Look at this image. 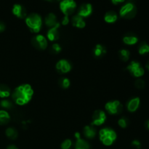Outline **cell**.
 <instances>
[{
    "mask_svg": "<svg viewBox=\"0 0 149 149\" xmlns=\"http://www.w3.org/2000/svg\"><path fill=\"white\" fill-rule=\"evenodd\" d=\"M84 137L88 139H93L97 135V130L93 125H87L83 129Z\"/></svg>",
    "mask_w": 149,
    "mask_h": 149,
    "instance_id": "9a60e30c",
    "label": "cell"
},
{
    "mask_svg": "<svg viewBox=\"0 0 149 149\" xmlns=\"http://www.w3.org/2000/svg\"><path fill=\"white\" fill-rule=\"evenodd\" d=\"M111 2L113 3V4L116 5V4H122V3L125 2V0H111Z\"/></svg>",
    "mask_w": 149,
    "mask_h": 149,
    "instance_id": "e575fe53",
    "label": "cell"
},
{
    "mask_svg": "<svg viewBox=\"0 0 149 149\" xmlns=\"http://www.w3.org/2000/svg\"><path fill=\"white\" fill-rule=\"evenodd\" d=\"M138 52L140 55H143L149 52V45L146 42H142L138 47Z\"/></svg>",
    "mask_w": 149,
    "mask_h": 149,
    "instance_id": "4316f807",
    "label": "cell"
},
{
    "mask_svg": "<svg viewBox=\"0 0 149 149\" xmlns=\"http://www.w3.org/2000/svg\"><path fill=\"white\" fill-rule=\"evenodd\" d=\"M137 14V8L132 2H127L121 7L119 10V15L125 19H132Z\"/></svg>",
    "mask_w": 149,
    "mask_h": 149,
    "instance_id": "277c9868",
    "label": "cell"
},
{
    "mask_svg": "<svg viewBox=\"0 0 149 149\" xmlns=\"http://www.w3.org/2000/svg\"><path fill=\"white\" fill-rule=\"evenodd\" d=\"M7 149H18L17 146H15V145H9L7 147Z\"/></svg>",
    "mask_w": 149,
    "mask_h": 149,
    "instance_id": "8d00e7d4",
    "label": "cell"
},
{
    "mask_svg": "<svg viewBox=\"0 0 149 149\" xmlns=\"http://www.w3.org/2000/svg\"><path fill=\"white\" fill-rule=\"evenodd\" d=\"M107 119L106 113L103 111L98 109L93 113L92 116V123L93 126H101L106 122Z\"/></svg>",
    "mask_w": 149,
    "mask_h": 149,
    "instance_id": "9c48e42d",
    "label": "cell"
},
{
    "mask_svg": "<svg viewBox=\"0 0 149 149\" xmlns=\"http://www.w3.org/2000/svg\"><path fill=\"white\" fill-rule=\"evenodd\" d=\"M146 68H148V71H149V61H148V63H147V64H146Z\"/></svg>",
    "mask_w": 149,
    "mask_h": 149,
    "instance_id": "ab89813d",
    "label": "cell"
},
{
    "mask_svg": "<svg viewBox=\"0 0 149 149\" xmlns=\"http://www.w3.org/2000/svg\"><path fill=\"white\" fill-rule=\"evenodd\" d=\"M60 26H55V27H52L49 29V30L47 32V39L49 40L50 42H55L59 39L60 33L58 29H59Z\"/></svg>",
    "mask_w": 149,
    "mask_h": 149,
    "instance_id": "5bb4252c",
    "label": "cell"
},
{
    "mask_svg": "<svg viewBox=\"0 0 149 149\" xmlns=\"http://www.w3.org/2000/svg\"><path fill=\"white\" fill-rule=\"evenodd\" d=\"M45 1H52V0H45Z\"/></svg>",
    "mask_w": 149,
    "mask_h": 149,
    "instance_id": "60d3db41",
    "label": "cell"
},
{
    "mask_svg": "<svg viewBox=\"0 0 149 149\" xmlns=\"http://www.w3.org/2000/svg\"><path fill=\"white\" fill-rule=\"evenodd\" d=\"M55 68L59 73L63 74L70 72L72 69V65L68 61L65 59H61L57 62Z\"/></svg>",
    "mask_w": 149,
    "mask_h": 149,
    "instance_id": "30bf717a",
    "label": "cell"
},
{
    "mask_svg": "<svg viewBox=\"0 0 149 149\" xmlns=\"http://www.w3.org/2000/svg\"><path fill=\"white\" fill-rule=\"evenodd\" d=\"M138 42V38L134 34H127L123 37V42L127 45H135Z\"/></svg>",
    "mask_w": 149,
    "mask_h": 149,
    "instance_id": "ffe728a7",
    "label": "cell"
},
{
    "mask_svg": "<svg viewBox=\"0 0 149 149\" xmlns=\"http://www.w3.org/2000/svg\"><path fill=\"white\" fill-rule=\"evenodd\" d=\"M26 26L32 33H37L42 27V18L37 13H31L25 18Z\"/></svg>",
    "mask_w": 149,
    "mask_h": 149,
    "instance_id": "7a4b0ae2",
    "label": "cell"
},
{
    "mask_svg": "<svg viewBox=\"0 0 149 149\" xmlns=\"http://www.w3.org/2000/svg\"><path fill=\"white\" fill-rule=\"evenodd\" d=\"M130 52L128 49H122L119 51V57L123 62H127L130 59Z\"/></svg>",
    "mask_w": 149,
    "mask_h": 149,
    "instance_id": "d4e9b609",
    "label": "cell"
},
{
    "mask_svg": "<svg viewBox=\"0 0 149 149\" xmlns=\"http://www.w3.org/2000/svg\"><path fill=\"white\" fill-rule=\"evenodd\" d=\"M118 19V15L114 11H109L105 14L104 20L107 23H114Z\"/></svg>",
    "mask_w": 149,
    "mask_h": 149,
    "instance_id": "d6986e66",
    "label": "cell"
},
{
    "mask_svg": "<svg viewBox=\"0 0 149 149\" xmlns=\"http://www.w3.org/2000/svg\"><path fill=\"white\" fill-rule=\"evenodd\" d=\"M10 121V116L5 110H0V125H5Z\"/></svg>",
    "mask_w": 149,
    "mask_h": 149,
    "instance_id": "603a6c76",
    "label": "cell"
},
{
    "mask_svg": "<svg viewBox=\"0 0 149 149\" xmlns=\"http://www.w3.org/2000/svg\"><path fill=\"white\" fill-rule=\"evenodd\" d=\"M145 81H143V79H138L135 81V86L136 88L139 89V90H142L145 87Z\"/></svg>",
    "mask_w": 149,
    "mask_h": 149,
    "instance_id": "1f68e13d",
    "label": "cell"
},
{
    "mask_svg": "<svg viewBox=\"0 0 149 149\" xmlns=\"http://www.w3.org/2000/svg\"><path fill=\"white\" fill-rule=\"evenodd\" d=\"M0 106L4 109H12L13 108V103L7 99H3L0 101Z\"/></svg>",
    "mask_w": 149,
    "mask_h": 149,
    "instance_id": "83f0119b",
    "label": "cell"
},
{
    "mask_svg": "<svg viewBox=\"0 0 149 149\" xmlns=\"http://www.w3.org/2000/svg\"><path fill=\"white\" fill-rule=\"evenodd\" d=\"M13 14L15 16L20 19L26 18L27 17V11L26 9L23 7V5L20 4H15L13 5V9H12Z\"/></svg>",
    "mask_w": 149,
    "mask_h": 149,
    "instance_id": "7c38bea8",
    "label": "cell"
},
{
    "mask_svg": "<svg viewBox=\"0 0 149 149\" xmlns=\"http://www.w3.org/2000/svg\"><path fill=\"white\" fill-rule=\"evenodd\" d=\"M146 127L149 130V119L148 121H146Z\"/></svg>",
    "mask_w": 149,
    "mask_h": 149,
    "instance_id": "f35d334b",
    "label": "cell"
},
{
    "mask_svg": "<svg viewBox=\"0 0 149 149\" xmlns=\"http://www.w3.org/2000/svg\"><path fill=\"white\" fill-rule=\"evenodd\" d=\"M106 52H107V50H106V48L104 45L97 44L95 46L94 49H93V55L96 58H103L106 54Z\"/></svg>",
    "mask_w": 149,
    "mask_h": 149,
    "instance_id": "2e32d148",
    "label": "cell"
},
{
    "mask_svg": "<svg viewBox=\"0 0 149 149\" xmlns=\"http://www.w3.org/2000/svg\"><path fill=\"white\" fill-rule=\"evenodd\" d=\"M73 145V142L71 139H65L63 142L61 143V149H70Z\"/></svg>",
    "mask_w": 149,
    "mask_h": 149,
    "instance_id": "f546056e",
    "label": "cell"
},
{
    "mask_svg": "<svg viewBox=\"0 0 149 149\" xmlns=\"http://www.w3.org/2000/svg\"><path fill=\"white\" fill-rule=\"evenodd\" d=\"M140 98L138 97L130 99L127 103V109L130 112H135L140 106Z\"/></svg>",
    "mask_w": 149,
    "mask_h": 149,
    "instance_id": "ac0fdd59",
    "label": "cell"
},
{
    "mask_svg": "<svg viewBox=\"0 0 149 149\" xmlns=\"http://www.w3.org/2000/svg\"><path fill=\"white\" fill-rule=\"evenodd\" d=\"M58 1H62V0H58Z\"/></svg>",
    "mask_w": 149,
    "mask_h": 149,
    "instance_id": "b9f144b4",
    "label": "cell"
},
{
    "mask_svg": "<svg viewBox=\"0 0 149 149\" xmlns=\"http://www.w3.org/2000/svg\"><path fill=\"white\" fill-rule=\"evenodd\" d=\"M59 7L64 15L69 16L74 13L77 5L74 0H62L60 1Z\"/></svg>",
    "mask_w": 149,
    "mask_h": 149,
    "instance_id": "5b68a950",
    "label": "cell"
},
{
    "mask_svg": "<svg viewBox=\"0 0 149 149\" xmlns=\"http://www.w3.org/2000/svg\"><path fill=\"white\" fill-rule=\"evenodd\" d=\"M45 23L48 28L55 27L60 26V23L57 20V17L54 13H49L45 18Z\"/></svg>",
    "mask_w": 149,
    "mask_h": 149,
    "instance_id": "4fadbf2b",
    "label": "cell"
},
{
    "mask_svg": "<svg viewBox=\"0 0 149 149\" xmlns=\"http://www.w3.org/2000/svg\"><path fill=\"white\" fill-rule=\"evenodd\" d=\"M62 50V47H61V45L58 43H55L52 45L51 47V51H52L53 53L55 54H58L61 52Z\"/></svg>",
    "mask_w": 149,
    "mask_h": 149,
    "instance_id": "4dcf8cb0",
    "label": "cell"
},
{
    "mask_svg": "<svg viewBox=\"0 0 149 149\" xmlns=\"http://www.w3.org/2000/svg\"><path fill=\"white\" fill-rule=\"evenodd\" d=\"M11 95V90L7 85L4 84H0V97L1 98H7Z\"/></svg>",
    "mask_w": 149,
    "mask_h": 149,
    "instance_id": "44dd1931",
    "label": "cell"
},
{
    "mask_svg": "<svg viewBox=\"0 0 149 149\" xmlns=\"http://www.w3.org/2000/svg\"><path fill=\"white\" fill-rule=\"evenodd\" d=\"M132 146L137 149L141 148V142H140L139 141H138V140H134V141L132 142Z\"/></svg>",
    "mask_w": 149,
    "mask_h": 149,
    "instance_id": "d6a6232c",
    "label": "cell"
},
{
    "mask_svg": "<svg viewBox=\"0 0 149 149\" xmlns=\"http://www.w3.org/2000/svg\"><path fill=\"white\" fill-rule=\"evenodd\" d=\"M31 44L36 49L39 50H44L47 47V39L42 34L35 35L31 39Z\"/></svg>",
    "mask_w": 149,
    "mask_h": 149,
    "instance_id": "ba28073f",
    "label": "cell"
},
{
    "mask_svg": "<svg viewBox=\"0 0 149 149\" xmlns=\"http://www.w3.org/2000/svg\"><path fill=\"white\" fill-rule=\"evenodd\" d=\"M93 5L91 4L84 3V4H82L79 7L77 15L84 18V17H87L91 15L92 13H93Z\"/></svg>",
    "mask_w": 149,
    "mask_h": 149,
    "instance_id": "8fae6325",
    "label": "cell"
},
{
    "mask_svg": "<svg viewBox=\"0 0 149 149\" xmlns=\"http://www.w3.org/2000/svg\"><path fill=\"white\" fill-rule=\"evenodd\" d=\"M90 145L87 141L81 138L77 139L75 143V149H90Z\"/></svg>",
    "mask_w": 149,
    "mask_h": 149,
    "instance_id": "7402d4cb",
    "label": "cell"
},
{
    "mask_svg": "<svg viewBox=\"0 0 149 149\" xmlns=\"http://www.w3.org/2000/svg\"><path fill=\"white\" fill-rule=\"evenodd\" d=\"M70 19L68 17V16L64 15V17L62 18V20H61V23H62L63 26H67V25L69 23Z\"/></svg>",
    "mask_w": 149,
    "mask_h": 149,
    "instance_id": "836d02e7",
    "label": "cell"
},
{
    "mask_svg": "<svg viewBox=\"0 0 149 149\" xmlns=\"http://www.w3.org/2000/svg\"><path fill=\"white\" fill-rule=\"evenodd\" d=\"M99 138L103 145L109 146L115 142L117 138V135L112 128L105 127L99 131Z\"/></svg>",
    "mask_w": 149,
    "mask_h": 149,
    "instance_id": "3957f363",
    "label": "cell"
},
{
    "mask_svg": "<svg viewBox=\"0 0 149 149\" xmlns=\"http://www.w3.org/2000/svg\"><path fill=\"white\" fill-rule=\"evenodd\" d=\"M74 137H75L77 139H79V138H81V135H80V133L79 132H76L75 134H74Z\"/></svg>",
    "mask_w": 149,
    "mask_h": 149,
    "instance_id": "74e56055",
    "label": "cell"
},
{
    "mask_svg": "<svg viewBox=\"0 0 149 149\" xmlns=\"http://www.w3.org/2000/svg\"><path fill=\"white\" fill-rule=\"evenodd\" d=\"M33 95V90L29 84H23L17 86L12 93V98L15 103L18 106H25L31 100Z\"/></svg>",
    "mask_w": 149,
    "mask_h": 149,
    "instance_id": "6da1fadb",
    "label": "cell"
},
{
    "mask_svg": "<svg viewBox=\"0 0 149 149\" xmlns=\"http://www.w3.org/2000/svg\"><path fill=\"white\" fill-rule=\"evenodd\" d=\"M5 135L10 140H15L17 139L18 136V132L15 128L13 127H8L5 130Z\"/></svg>",
    "mask_w": 149,
    "mask_h": 149,
    "instance_id": "cb8c5ba5",
    "label": "cell"
},
{
    "mask_svg": "<svg viewBox=\"0 0 149 149\" xmlns=\"http://www.w3.org/2000/svg\"><path fill=\"white\" fill-rule=\"evenodd\" d=\"M105 109L111 115L119 114L123 111V106L119 100H111L105 105Z\"/></svg>",
    "mask_w": 149,
    "mask_h": 149,
    "instance_id": "8992f818",
    "label": "cell"
},
{
    "mask_svg": "<svg viewBox=\"0 0 149 149\" xmlns=\"http://www.w3.org/2000/svg\"><path fill=\"white\" fill-rule=\"evenodd\" d=\"M5 29H6V26L5 25H4V23H3V22L0 21V33L4 31L5 30Z\"/></svg>",
    "mask_w": 149,
    "mask_h": 149,
    "instance_id": "d590c367",
    "label": "cell"
},
{
    "mask_svg": "<svg viewBox=\"0 0 149 149\" xmlns=\"http://www.w3.org/2000/svg\"><path fill=\"white\" fill-rule=\"evenodd\" d=\"M58 84L63 89H68L71 85V81L67 77H61L58 81Z\"/></svg>",
    "mask_w": 149,
    "mask_h": 149,
    "instance_id": "484cf974",
    "label": "cell"
},
{
    "mask_svg": "<svg viewBox=\"0 0 149 149\" xmlns=\"http://www.w3.org/2000/svg\"><path fill=\"white\" fill-rule=\"evenodd\" d=\"M128 124H129V121L127 119L126 117H121L120 119L118 120V125L120 127L123 128V129H125L128 126Z\"/></svg>",
    "mask_w": 149,
    "mask_h": 149,
    "instance_id": "f1b7e54d",
    "label": "cell"
},
{
    "mask_svg": "<svg viewBox=\"0 0 149 149\" xmlns=\"http://www.w3.org/2000/svg\"><path fill=\"white\" fill-rule=\"evenodd\" d=\"M71 23H72L73 26L78 28V29H84L86 26L85 20H84L83 17L78 15L73 16L72 18H71Z\"/></svg>",
    "mask_w": 149,
    "mask_h": 149,
    "instance_id": "e0dca14e",
    "label": "cell"
},
{
    "mask_svg": "<svg viewBox=\"0 0 149 149\" xmlns=\"http://www.w3.org/2000/svg\"><path fill=\"white\" fill-rule=\"evenodd\" d=\"M127 70L135 77H141L144 74V69L138 61H132L127 67Z\"/></svg>",
    "mask_w": 149,
    "mask_h": 149,
    "instance_id": "52a82bcc",
    "label": "cell"
}]
</instances>
